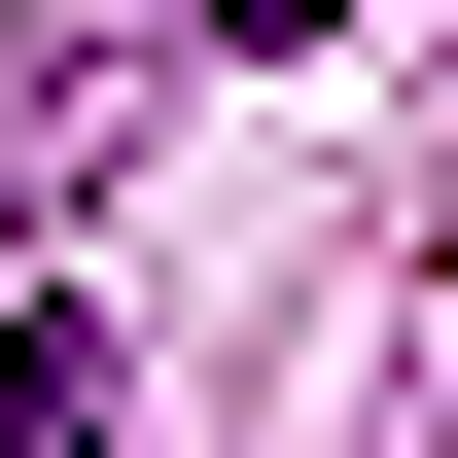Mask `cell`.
Masks as SVG:
<instances>
[{
  "instance_id": "cell-1",
  "label": "cell",
  "mask_w": 458,
  "mask_h": 458,
  "mask_svg": "<svg viewBox=\"0 0 458 458\" xmlns=\"http://www.w3.org/2000/svg\"><path fill=\"white\" fill-rule=\"evenodd\" d=\"M0 458H106V318H0Z\"/></svg>"
},
{
  "instance_id": "cell-2",
  "label": "cell",
  "mask_w": 458,
  "mask_h": 458,
  "mask_svg": "<svg viewBox=\"0 0 458 458\" xmlns=\"http://www.w3.org/2000/svg\"><path fill=\"white\" fill-rule=\"evenodd\" d=\"M212 36H352V0H212Z\"/></svg>"
}]
</instances>
